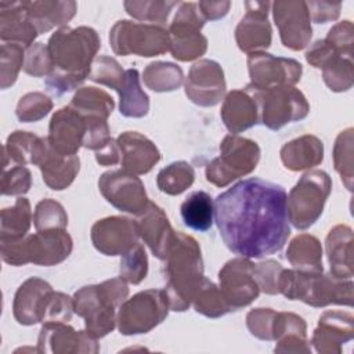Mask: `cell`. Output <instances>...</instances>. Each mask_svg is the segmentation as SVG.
<instances>
[{
  "instance_id": "cell-57",
  "label": "cell",
  "mask_w": 354,
  "mask_h": 354,
  "mask_svg": "<svg viewBox=\"0 0 354 354\" xmlns=\"http://www.w3.org/2000/svg\"><path fill=\"white\" fill-rule=\"evenodd\" d=\"M306 3L310 12V18L315 24H326L337 19L342 8L340 3H329V1H306Z\"/></svg>"
},
{
  "instance_id": "cell-12",
  "label": "cell",
  "mask_w": 354,
  "mask_h": 354,
  "mask_svg": "<svg viewBox=\"0 0 354 354\" xmlns=\"http://www.w3.org/2000/svg\"><path fill=\"white\" fill-rule=\"evenodd\" d=\"M254 264L250 259L235 257L218 272L220 292L232 311L249 306L259 297L260 288L254 279Z\"/></svg>"
},
{
  "instance_id": "cell-46",
  "label": "cell",
  "mask_w": 354,
  "mask_h": 354,
  "mask_svg": "<svg viewBox=\"0 0 354 354\" xmlns=\"http://www.w3.org/2000/svg\"><path fill=\"white\" fill-rule=\"evenodd\" d=\"M33 223L37 231L65 230L68 225V214L59 202L54 199H43L35 207Z\"/></svg>"
},
{
  "instance_id": "cell-58",
  "label": "cell",
  "mask_w": 354,
  "mask_h": 354,
  "mask_svg": "<svg viewBox=\"0 0 354 354\" xmlns=\"http://www.w3.org/2000/svg\"><path fill=\"white\" fill-rule=\"evenodd\" d=\"M336 55H342L339 53H336L329 43L322 39V40H317L307 51H306V59L310 65H313L314 68L322 69L332 58H335ZM351 57V55H350Z\"/></svg>"
},
{
  "instance_id": "cell-48",
  "label": "cell",
  "mask_w": 354,
  "mask_h": 354,
  "mask_svg": "<svg viewBox=\"0 0 354 354\" xmlns=\"http://www.w3.org/2000/svg\"><path fill=\"white\" fill-rule=\"evenodd\" d=\"M124 72L115 58L100 55L91 64L88 79L118 91L123 83Z\"/></svg>"
},
{
  "instance_id": "cell-45",
  "label": "cell",
  "mask_w": 354,
  "mask_h": 354,
  "mask_svg": "<svg viewBox=\"0 0 354 354\" xmlns=\"http://www.w3.org/2000/svg\"><path fill=\"white\" fill-rule=\"evenodd\" d=\"M25 51L18 43H3L0 47V87H11L24 66Z\"/></svg>"
},
{
  "instance_id": "cell-4",
  "label": "cell",
  "mask_w": 354,
  "mask_h": 354,
  "mask_svg": "<svg viewBox=\"0 0 354 354\" xmlns=\"http://www.w3.org/2000/svg\"><path fill=\"white\" fill-rule=\"evenodd\" d=\"M129 288L123 278L106 279L98 285H87L73 295V310L84 318L86 332L101 339L116 326V308L127 299Z\"/></svg>"
},
{
  "instance_id": "cell-22",
  "label": "cell",
  "mask_w": 354,
  "mask_h": 354,
  "mask_svg": "<svg viewBox=\"0 0 354 354\" xmlns=\"http://www.w3.org/2000/svg\"><path fill=\"white\" fill-rule=\"evenodd\" d=\"M54 293L51 285L40 278L26 279L17 290L12 303V314L21 325L43 322L47 304Z\"/></svg>"
},
{
  "instance_id": "cell-26",
  "label": "cell",
  "mask_w": 354,
  "mask_h": 354,
  "mask_svg": "<svg viewBox=\"0 0 354 354\" xmlns=\"http://www.w3.org/2000/svg\"><path fill=\"white\" fill-rule=\"evenodd\" d=\"M136 223L140 236L151 249L152 254L163 260L176 232L163 209L149 201L145 209L137 214Z\"/></svg>"
},
{
  "instance_id": "cell-36",
  "label": "cell",
  "mask_w": 354,
  "mask_h": 354,
  "mask_svg": "<svg viewBox=\"0 0 354 354\" xmlns=\"http://www.w3.org/2000/svg\"><path fill=\"white\" fill-rule=\"evenodd\" d=\"M170 53L178 61H194L207 50V39L199 29L169 28Z\"/></svg>"
},
{
  "instance_id": "cell-5",
  "label": "cell",
  "mask_w": 354,
  "mask_h": 354,
  "mask_svg": "<svg viewBox=\"0 0 354 354\" xmlns=\"http://www.w3.org/2000/svg\"><path fill=\"white\" fill-rule=\"evenodd\" d=\"M353 286L351 279H339L322 272L283 268L279 277V293L289 300H300L311 307L329 304L351 307Z\"/></svg>"
},
{
  "instance_id": "cell-40",
  "label": "cell",
  "mask_w": 354,
  "mask_h": 354,
  "mask_svg": "<svg viewBox=\"0 0 354 354\" xmlns=\"http://www.w3.org/2000/svg\"><path fill=\"white\" fill-rule=\"evenodd\" d=\"M195 180L194 167L184 160L173 162L163 167L156 177L158 188L167 195H180L192 185Z\"/></svg>"
},
{
  "instance_id": "cell-14",
  "label": "cell",
  "mask_w": 354,
  "mask_h": 354,
  "mask_svg": "<svg viewBox=\"0 0 354 354\" xmlns=\"http://www.w3.org/2000/svg\"><path fill=\"white\" fill-rule=\"evenodd\" d=\"M271 6L282 44L293 51L307 47L313 36L307 3L288 0L275 1Z\"/></svg>"
},
{
  "instance_id": "cell-29",
  "label": "cell",
  "mask_w": 354,
  "mask_h": 354,
  "mask_svg": "<svg viewBox=\"0 0 354 354\" xmlns=\"http://www.w3.org/2000/svg\"><path fill=\"white\" fill-rule=\"evenodd\" d=\"M353 230L339 224L333 227L325 241L330 275L339 279L353 278Z\"/></svg>"
},
{
  "instance_id": "cell-38",
  "label": "cell",
  "mask_w": 354,
  "mask_h": 354,
  "mask_svg": "<svg viewBox=\"0 0 354 354\" xmlns=\"http://www.w3.org/2000/svg\"><path fill=\"white\" fill-rule=\"evenodd\" d=\"M142 80L152 91L166 93L177 90L183 84L184 75L183 69L173 62L155 61L144 69Z\"/></svg>"
},
{
  "instance_id": "cell-16",
  "label": "cell",
  "mask_w": 354,
  "mask_h": 354,
  "mask_svg": "<svg viewBox=\"0 0 354 354\" xmlns=\"http://www.w3.org/2000/svg\"><path fill=\"white\" fill-rule=\"evenodd\" d=\"M91 242L105 256H122L137 243L140 236L136 220L111 216L95 221L91 227Z\"/></svg>"
},
{
  "instance_id": "cell-49",
  "label": "cell",
  "mask_w": 354,
  "mask_h": 354,
  "mask_svg": "<svg viewBox=\"0 0 354 354\" xmlns=\"http://www.w3.org/2000/svg\"><path fill=\"white\" fill-rule=\"evenodd\" d=\"M51 109H53V101L50 100V97H47L43 93L33 91V93H26L19 98L15 113L18 120L24 123H29V122H37L43 119L50 113Z\"/></svg>"
},
{
  "instance_id": "cell-6",
  "label": "cell",
  "mask_w": 354,
  "mask_h": 354,
  "mask_svg": "<svg viewBox=\"0 0 354 354\" xmlns=\"http://www.w3.org/2000/svg\"><path fill=\"white\" fill-rule=\"evenodd\" d=\"M332 180L322 170L304 173L286 196L288 220L297 230L311 227L322 214Z\"/></svg>"
},
{
  "instance_id": "cell-27",
  "label": "cell",
  "mask_w": 354,
  "mask_h": 354,
  "mask_svg": "<svg viewBox=\"0 0 354 354\" xmlns=\"http://www.w3.org/2000/svg\"><path fill=\"white\" fill-rule=\"evenodd\" d=\"M39 36L25 1H0V39L3 43L32 46Z\"/></svg>"
},
{
  "instance_id": "cell-60",
  "label": "cell",
  "mask_w": 354,
  "mask_h": 354,
  "mask_svg": "<svg viewBox=\"0 0 354 354\" xmlns=\"http://www.w3.org/2000/svg\"><path fill=\"white\" fill-rule=\"evenodd\" d=\"M95 160L101 166H113L120 163V151L116 140H111L102 149L95 152Z\"/></svg>"
},
{
  "instance_id": "cell-34",
  "label": "cell",
  "mask_w": 354,
  "mask_h": 354,
  "mask_svg": "<svg viewBox=\"0 0 354 354\" xmlns=\"http://www.w3.org/2000/svg\"><path fill=\"white\" fill-rule=\"evenodd\" d=\"M180 213L188 228L205 232L214 221V201L207 192L195 191L181 203Z\"/></svg>"
},
{
  "instance_id": "cell-31",
  "label": "cell",
  "mask_w": 354,
  "mask_h": 354,
  "mask_svg": "<svg viewBox=\"0 0 354 354\" xmlns=\"http://www.w3.org/2000/svg\"><path fill=\"white\" fill-rule=\"evenodd\" d=\"M28 14L36 26L39 35L51 30L55 26H62L69 22L76 14L77 4L75 1L41 0L25 1Z\"/></svg>"
},
{
  "instance_id": "cell-59",
  "label": "cell",
  "mask_w": 354,
  "mask_h": 354,
  "mask_svg": "<svg viewBox=\"0 0 354 354\" xmlns=\"http://www.w3.org/2000/svg\"><path fill=\"white\" fill-rule=\"evenodd\" d=\"M230 6H231L230 1H199L198 3V8L202 17L205 18V21L206 19L216 21L225 17L230 10Z\"/></svg>"
},
{
  "instance_id": "cell-11",
  "label": "cell",
  "mask_w": 354,
  "mask_h": 354,
  "mask_svg": "<svg viewBox=\"0 0 354 354\" xmlns=\"http://www.w3.org/2000/svg\"><path fill=\"white\" fill-rule=\"evenodd\" d=\"M250 86L267 90L278 86H295L301 77V64L293 58L275 57L266 51L248 55Z\"/></svg>"
},
{
  "instance_id": "cell-52",
  "label": "cell",
  "mask_w": 354,
  "mask_h": 354,
  "mask_svg": "<svg viewBox=\"0 0 354 354\" xmlns=\"http://www.w3.org/2000/svg\"><path fill=\"white\" fill-rule=\"evenodd\" d=\"M283 267L275 260L261 261L254 264V279L261 292L266 295H278L279 293V277Z\"/></svg>"
},
{
  "instance_id": "cell-53",
  "label": "cell",
  "mask_w": 354,
  "mask_h": 354,
  "mask_svg": "<svg viewBox=\"0 0 354 354\" xmlns=\"http://www.w3.org/2000/svg\"><path fill=\"white\" fill-rule=\"evenodd\" d=\"M84 120L86 134L83 140V147L97 152L112 140L108 122L102 118H84Z\"/></svg>"
},
{
  "instance_id": "cell-24",
  "label": "cell",
  "mask_w": 354,
  "mask_h": 354,
  "mask_svg": "<svg viewBox=\"0 0 354 354\" xmlns=\"http://www.w3.org/2000/svg\"><path fill=\"white\" fill-rule=\"evenodd\" d=\"M354 336V318L351 313L329 310L318 321L311 343L321 354H339L342 346Z\"/></svg>"
},
{
  "instance_id": "cell-28",
  "label": "cell",
  "mask_w": 354,
  "mask_h": 354,
  "mask_svg": "<svg viewBox=\"0 0 354 354\" xmlns=\"http://www.w3.org/2000/svg\"><path fill=\"white\" fill-rule=\"evenodd\" d=\"M272 340L275 353H311L307 340V325L293 313H275L272 322Z\"/></svg>"
},
{
  "instance_id": "cell-35",
  "label": "cell",
  "mask_w": 354,
  "mask_h": 354,
  "mask_svg": "<svg viewBox=\"0 0 354 354\" xmlns=\"http://www.w3.org/2000/svg\"><path fill=\"white\" fill-rule=\"evenodd\" d=\"M69 106L83 118L108 119L115 108V101L106 91L101 88L82 87L75 93Z\"/></svg>"
},
{
  "instance_id": "cell-7",
  "label": "cell",
  "mask_w": 354,
  "mask_h": 354,
  "mask_svg": "<svg viewBox=\"0 0 354 354\" xmlns=\"http://www.w3.org/2000/svg\"><path fill=\"white\" fill-rule=\"evenodd\" d=\"M259 159L260 147L256 141L228 134L220 144V155L206 166V180L216 187H227L234 180L252 173Z\"/></svg>"
},
{
  "instance_id": "cell-42",
  "label": "cell",
  "mask_w": 354,
  "mask_h": 354,
  "mask_svg": "<svg viewBox=\"0 0 354 354\" xmlns=\"http://www.w3.org/2000/svg\"><path fill=\"white\" fill-rule=\"evenodd\" d=\"M126 12L140 21H149L155 25H163L177 1L165 0H130L123 3Z\"/></svg>"
},
{
  "instance_id": "cell-10",
  "label": "cell",
  "mask_w": 354,
  "mask_h": 354,
  "mask_svg": "<svg viewBox=\"0 0 354 354\" xmlns=\"http://www.w3.org/2000/svg\"><path fill=\"white\" fill-rule=\"evenodd\" d=\"M256 90L260 102V122L270 130H279L288 123L301 120L310 112L306 95L295 86Z\"/></svg>"
},
{
  "instance_id": "cell-9",
  "label": "cell",
  "mask_w": 354,
  "mask_h": 354,
  "mask_svg": "<svg viewBox=\"0 0 354 354\" xmlns=\"http://www.w3.org/2000/svg\"><path fill=\"white\" fill-rule=\"evenodd\" d=\"M170 310L165 289H147L126 299L118 311L116 325L122 335H140L152 330Z\"/></svg>"
},
{
  "instance_id": "cell-21",
  "label": "cell",
  "mask_w": 354,
  "mask_h": 354,
  "mask_svg": "<svg viewBox=\"0 0 354 354\" xmlns=\"http://www.w3.org/2000/svg\"><path fill=\"white\" fill-rule=\"evenodd\" d=\"M84 134V118L69 105L58 109L51 116L47 140L58 153L75 156L80 147H83Z\"/></svg>"
},
{
  "instance_id": "cell-19",
  "label": "cell",
  "mask_w": 354,
  "mask_h": 354,
  "mask_svg": "<svg viewBox=\"0 0 354 354\" xmlns=\"http://www.w3.org/2000/svg\"><path fill=\"white\" fill-rule=\"evenodd\" d=\"M246 15L235 29V40L243 53H254L268 48L271 44V25L267 19L271 3L246 1Z\"/></svg>"
},
{
  "instance_id": "cell-51",
  "label": "cell",
  "mask_w": 354,
  "mask_h": 354,
  "mask_svg": "<svg viewBox=\"0 0 354 354\" xmlns=\"http://www.w3.org/2000/svg\"><path fill=\"white\" fill-rule=\"evenodd\" d=\"M32 185V174L30 170L25 166L15 165L10 169L3 170V176L0 180V188L3 195L10 196H21L25 195Z\"/></svg>"
},
{
  "instance_id": "cell-8",
  "label": "cell",
  "mask_w": 354,
  "mask_h": 354,
  "mask_svg": "<svg viewBox=\"0 0 354 354\" xmlns=\"http://www.w3.org/2000/svg\"><path fill=\"white\" fill-rule=\"evenodd\" d=\"M109 43L118 55L156 57L170 51L169 30L155 24L118 21L109 32Z\"/></svg>"
},
{
  "instance_id": "cell-50",
  "label": "cell",
  "mask_w": 354,
  "mask_h": 354,
  "mask_svg": "<svg viewBox=\"0 0 354 354\" xmlns=\"http://www.w3.org/2000/svg\"><path fill=\"white\" fill-rule=\"evenodd\" d=\"M24 71L33 77L50 76L54 71V61L48 47L43 43H33L25 53Z\"/></svg>"
},
{
  "instance_id": "cell-17",
  "label": "cell",
  "mask_w": 354,
  "mask_h": 354,
  "mask_svg": "<svg viewBox=\"0 0 354 354\" xmlns=\"http://www.w3.org/2000/svg\"><path fill=\"white\" fill-rule=\"evenodd\" d=\"M32 165L40 169L43 181L48 188L61 191L73 183L80 169V159L77 155L65 156L58 153L50 145L47 137H40Z\"/></svg>"
},
{
  "instance_id": "cell-1",
  "label": "cell",
  "mask_w": 354,
  "mask_h": 354,
  "mask_svg": "<svg viewBox=\"0 0 354 354\" xmlns=\"http://www.w3.org/2000/svg\"><path fill=\"white\" fill-rule=\"evenodd\" d=\"M286 191L271 181L250 177L214 199V221L225 246L246 259L279 252L289 235Z\"/></svg>"
},
{
  "instance_id": "cell-2",
  "label": "cell",
  "mask_w": 354,
  "mask_h": 354,
  "mask_svg": "<svg viewBox=\"0 0 354 354\" xmlns=\"http://www.w3.org/2000/svg\"><path fill=\"white\" fill-rule=\"evenodd\" d=\"M54 71L46 79L47 88L62 95L77 88L90 75L91 64L101 47L98 33L88 26H62L48 39Z\"/></svg>"
},
{
  "instance_id": "cell-20",
  "label": "cell",
  "mask_w": 354,
  "mask_h": 354,
  "mask_svg": "<svg viewBox=\"0 0 354 354\" xmlns=\"http://www.w3.org/2000/svg\"><path fill=\"white\" fill-rule=\"evenodd\" d=\"M221 120L232 134L242 133L260 123V102L257 90L248 84L242 90L230 91L220 111Z\"/></svg>"
},
{
  "instance_id": "cell-33",
  "label": "cell",
  "mask_w": 354,
  "mask_h": 354,
  "mask_svg": "<svg viewBox=\"0 0 354 354\" xmlns=\"http://www.w3.org/2000/svg\"><path fill=\"white\" fill-rule=\"evenodd\" d=\"M120 97L119 111L126 118H144L149 111V98L140 84L137 69H126L122 86L118 90Z\"/></svg>"
},
{
  "instance_id": "cell-39",
  "label": "cell",
  "mask_w": 354,
  "mask_h": 354,
  "mask_svg": "<svg viewBox=\"0 0 354 354\" xmlns=\"http://www.w3.org/2000/svg\"><path fill=\"white\" fill-rule=\"evenodd\" d=\"M39 140V136L29 131H12L3 147V170L7 169L8 159L21 166L32 163Z\"/></svg>"
},
{
  "instance_id": "cell-56",
  "label": "cell",
  "mask_w": 354,
  "mask_h": 354,
  "mask_svg": "<svg viewBox=\"0 0 354 354\" xmlns=\"http://www.w3.org/2000/svg\"><path fill=\"white\" fill-rule=\"evenodd\" d=\"M73 299L61 292H54L47 304L43 324L46 322H68L72 318Z\"/></svg>"
},
{
  "instance_id": "cell-55",
  "label": "cell",
  "mask_w": 354,
  "mask_h": 354,
  "mask_svg": "<svg viewBox=\"0 0 354 354\" xmlns=\"http://www.w3.org/2000/svg\"><path fill=\"white\" fill-rule=\"evenodd\" d=\"M353 33H354V26L351 21H343L329 29L325 40L336 53L342 55L353 57V43H354Z\"/></svg>"
},
{
  "instance_id": "cell-47",
  "label": "cell",
  "mask_w": 354,
  "mask_h": 354,
  "mask_svg": "<svg viewBox=\"0 0 354 354\" xmlns=\"http://www.w3.org/2000/svg\"><path fill=\"white\" fill-rule=\"evenodd\" d=\"M119 272L120 278L133 285H138L145 279L148 274V257L141 243L137 242L124 254H122Z\"/></svg>"
},
{
  "instance_id": "cell-13",
  "label": "cell",
  "mask_w": 354,
  "mask_h": 354,
  "mask_svg": "<svg viewBox=\"0 0 354 354\" xmlns=\"http://www.w3.org/2000/svg\"><path fill=\"white\" fill-rule=\"evenodd\" d=\"M98 188L113 207L136 216L149 202L142 181L136 174L123 169L104 173L98 180Z\"/></svg>"
},
{
  "instance_id": "cell-41",
  "label": "cell",
  "mask_w": 354,
  "mask_h": 354,
  "mask_svg": "<svg viewBox=\"0 0 354 354\" xmlns=\"http://www.w3.org/2000/svg\"><path fill=\"white\" fill-rule=\"evenodd\" d=\"M192 306L196 313L209 318H218L232 311L224 300L218 286L205 277L192 297Z\"/></svg>"
},
{
  "instance_id": "cell-15",
  "label": "cell",
  "mask_w": 354,
  "mask_h": 354,
  "mask_svg": "<svg viewBox=\"0 0 354 354\" xmlns=\"http://www.w3.org/2000/svg\"><path fill=\"white\" fill-rule=\"evenodd\" d=\"M185 95L199 106L217 105L225 93L224 72L218 62L212 59L196 61L184 82Z\"/></svg>"
},
{
  "instance_id": "cell-54",
  "label": "cell",
  "mask_w": 354,
  "mask_h": 354,
  "mask_svg": "<svg viewBox=\"0 0 354 354\" xmlns=\"http://www.w3.org/2000/svg\"><path fill=\"white\" fill-rule=\"evenodd\" d=\"M275 313L272 308H254L246 315L249 332L260 340H272V322Z\"/></svg>"
},
{
  "instance_id": "cell-37",
  "label": "cell",
  "mask_w": 354,
  "mask_h": 354,
  "mask_svg": "<svg viewBox=\"0 0 354 354\" xmlns=\"http://www.w3.org/2000/svg\"><path fill=\"white\" fill-rule=\"evenodd\" d=\"M32 224L30 203L26 198H18L10 207H4L0 214V241L21 239L28 235Z\"/></svg>"
},
{
  "instance_id": "cell-30",
  "label": "cell",
  "mask_w": 354,
  "mask_h": 354,
  "mask_svg": "<svg viewBox=\"0 0 354 354\" xmlns=\"http://www.w3.org/2000/svg\"><path fill=\"white\" fill-rule=\"evenodd\" d=\"M322 159L324 144L318 137L311 134L297 137L281 148V160L292 171L315 167Z\"/></svg>"
},
{
  "instance_id": "cell-25",
  "label": "cell",
  "mask_w": 354,
  "mask_h": 354,
  "mask_svg": "<svg viewBox=\"0 0 354 354\" xmlns=\"http://www.w3.org/2000/svg\"><path fill=\"white\" fill-rule=\"evenodd\" d=\"M123 170L133 174H145L160 160L156 145L138 131H124L116 138Z\"/></svg>"
},
{
  "instance_id": "cell-44",
  "label": "cell",
  "mask_w": 354,
  "mask_h": 354,
  "mask_svg": "<svg viewBox=\"0 0 354 354\" xmlns=\"http://www.w3.org/2000/svg\"><path fill=\"white\" fill-rule=\"evenodd\" d=\"M353 129L348 127L339 133L333 147L335 170L348 191L353 189Z\"/></svg>"
},
{
  "instance_id": "cell-18",
  "label": "cell",
  "mask_w": 354,
  "mask_h": 354,
  "mask_svg": "<svg viewBox=\"0 0 354 354\" xmlns=\"http://www.w3.org/2000/svg\"><path fill=\"white\" fill-rule=\"evenodd\" d=\"M37 353H98L97 339L86 330H75L65 322L43 324L37 337Z\"/></svg>"
},
{
  "instance_id": "cell-3",
  "label": "cell",
  "mask_w": 354,
  "mask_h": 354,
  "mask_svg": "<svg viewBox=\"0 0 354 354\" xmlns=\"http://www.w3.org/2000/svg\"><path fill=\"white\" fill-rule=\"evenodd\" d=\"M163 261L165 292L170 310L185 311L192 304V297L203 279L201 246L191 235L176 231Z\"/></svg>"
},
{
  "instance_id": "cell-32",
  "label": "cell",
  "mask_w": 354,
  "mask_h": 354,
  "mask_svg": "<svg viewBox=\"0 0 354 354\" xmlns=\"http://www.w3.org/2000/svg\"><path fill=\"white\" fill-rule=\"evenodd\" d=\"M286 259L295 270L306 272H322V246L318 238L300 234L292 239L286 250Z\"/></svg>"
},
{
  "instance_id": "cell-23",
  "label": "cell",
  "mask_w": 354,
  "mask_h": 354,
  "mask_svg": "<svg viewBox=\"0 0 354 354\" xmlns=\"http://www.w3.org/2000/svg\"><path fill=\"white\" fill-rule=\"evenodd\" d=\"M73 242L66 230H46L26 235V252L29 263L51 267L66 260Z\"/></svg>"
},
{
  "instance_id": "cell-43",
  "label": "cell",
  "mask_w": 354,
  "mask_h": 354,
  "mask_svg": "<svg viewBox=\"0 0 354 354\" xmlns=\"http://www.w3.org/2000/svg\"><path fill=\"white\" fill-rule=\"evenodd\" d=\"M322 77L325 84L336 93L347 91L354 82L353 57L336 55L322 68Z\"/></svg>"
}]
</instances>
